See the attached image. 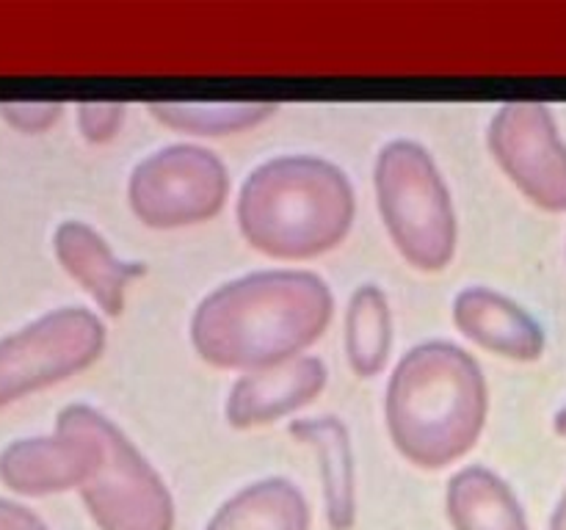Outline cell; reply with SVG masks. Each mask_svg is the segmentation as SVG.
<instances>
[{"instance_id":"obj_1","label":"cell","mask_w":566,"mask_h":530,"mask_svg":"<svg viewBox=\"0 0 566 530\" xmlns=\"http://www.w3.org/2000/svg\"><path fill=\"white\" fill-rule=\"evenodd\" d=\"M335 296L313 271L269 268L210 290L191 315V346L219 370L276 368L304 357L332 324Z\"/></svg>"},{"instance_id":"obj_2","label":"cell","mask_w":566,"mask_h":530,"mask_svg":"<svg viewBox=\"0 0 566 530\" xmlns=\"http://www.w3.org/2000/svg\"><path fill=\"white\" fill-rule=\"evenodd\" d=\"M490 412L484 370L448 340L409 348L385 392V420L396 451L420 469H442L468 456Z\"/></svg>"},{"instance_id":"obj_3","label":"cell","mask_w":566,"mask_h":530,"mask_svg":"<svg viewBox=\"0 0 566 530\" xmlns=\"http://www.w3.org/2000/svg\"><path fill=\"white\" fill-rule=\"evenodd\" d=\"M235 215L249 246L265 257L304 263L346 241L357 197L340 166L315 155H280L243 180Z\"/></svg>"},{"instance_id":"obj_4","label":"cell","mask_w":566,"mask_h":530,"mask_svg":"<svg viewBox=\"0 0 566 530\" xmlns=\"http://www.w3.org/2000/svg\"><path fill=\"white\" fill-rule=\"evenodd\" d=\"M374 186L379 215L398 254L426 274L446 271L457 254L459 221L429 149L409 138L385 144L376 158Z\"/></svg>"},{"instance_id":"obj_5","label":"cell","mask_w":566,"mask_h":530,"mask_svg":"<svg viewBox=\"0 0 566 530\" xmlns=\"http://www.w3.org/2000/svg\"><path fill=\"white\" fill-rule=\"evenodd\" d=\"M230 197L224 160L199 144H169L138 160L127 180V204L149 230H182L221 213Z\"/></svg>"},{"instance_id":"obj_6","label":"cell","mask_w":566,"mask_h":530,"mask_svg":"<svg viewBox=\"0 0 566 530\" xmlns=\"http://www.w3.org/2000/svg\"><path fill=\"white\" fill-rule=\"evenodd\" d=\"M103 351L105 326L86 307H59L0 337V409L72 379Z\"/></svg>"},{"instance_id":"obj_7","label":"cell","mask_w":566,"mask_h":530,"mask_svg":"<svg viewBox=\"0 0 566 530\" xmlns=\"http://www.w3.org/2000/svg\"><path fill=\"white\" fill-rule=\"evenodd\" d=\"M99 462L81 497L99 530H175V497L130 436L99 412Z\"/></svg>"},{"instance_id":"obj_8","label":"cell","mask_w":566,"mask_h":530,"mask_svg":"<svg viewBox=\"0 0 566 530\" xmlns=\"http://www.w3.org/2000/svg\"><path fill=\"white\" fill-rule=\"evenodd\" d=\"M486 147L531 204L566 213V141L545 103H506L495 110Z\"/></svg>"},{"instance_id":"obj_9","label":"cell","mask_w":566,"mask_h":530,"mask_svg":"<svg viewBox=\"0 0 566 530\" xmlns=\"http://www.w3.org/2000/svg\"><path fill=\"white\" fill-rule=\"evenodd\" d=\"M99 412L70 403L55 417L50 436L14 439L0 451V480L17 495L44 497L83 489L99 462Z\"/></svg>"},{"instance_id":"obj_10","label":"cell","mask_w":566,"mask_h":530,"mask_svg":"<svg viewBox=\"0 0 566 530\" xmlns=\"http://www.w3.org/2000/svg\"><path fill=\"white\" fill-rule=\"evenodd\" d=\"M324 386L326 364L304 353L276 368L243 373L227 395L224 417L238 431L271 425L313 403Z\"/></svg>"},{"instance_id":"obj_11","label":"cell","mask_w":566,"mask_h":530,"mask_svg":"<svg viewBox=\"0 0 566 530\" xmlns=\"http://www.w3.org/2000/svg\"><path fill=\"white\" fill-rule=\"evenodd\" d=\"M453 324L479 348L514 362H536L547 346L545 329L523 304L484 285L453 298Z\"/></svg>"},{"instance_id":"obj_12","label":"cell","mask_w":566,"mask_h":530,"mask_svg":"<svg viewBox=\"0 0 566 530\" xmlns=\"http://www.w3.org/2000/svg\"><path fill=\"white\" fill-rule=\"evenodd\" d=\"M53 252L61 268L94 298L108 318L122 315L127 304V287L144 274L142 263L116 257L103 235L83 221H61L53 232Z\"/></svg>"},{"instance_id":"obj_13","label":"cell","mask_w":566,"mask_h":530,"mask_svg":"<svg viewBox=\"0 0 566 530\" xmlns=\"http://www.w3.org/2000/svg\"><path fill=\"white\" fill-rule=\"evenodd\" d=\"M298 445L313 447L318 456L321 491H324L326 522L332 530H352L357 519V469L354 445L346 423L335 414L304 417L291 425Z\"/></svg>"},{"instance_id":"obj_14","label":"cell","mask_w":566,"mask_h":530,"mask_svg":"<svg viewBox=\"0 0 566 530\" xmlns=\"http://www.w3.org/2000/svg\"><path fill=\"white\" fill-rule=\"evenodd\" d=\"M446 508L453 530H531L512 486L481 464L448 480Z\"/></svg>"},{"instance_id":"obj_15","label":"cell","mask_w":566,"mask_h":530,"mask_svg":"<svg viewBox=\"0 0 566 530\" xmlns=\"http://www.w3.org/2000/svg\"><path fill=\"white\" fill-rule=\"evenodd\" d=\"M205 530H310V506L293 480L263 478L221 502Z\"/></svg>"},{"instance_id":"obj_16","label":"cell","mask_w":566,"mask_h":530,"mask_svg":"<svg viewBox=\"0 0 566 530\" xmlns=\"http://www.w3.org/2000/svg\"><path fill=\"white\" fill-rule=\"evenodd\" d=\"M348 368L359 379H374L390 362L392 351V309L390 298L379 285H359L346 307L343 329Z\"/></svg>"},{"instance_id":"obj_17","label":"cell","mask_w":566,"mask_h":530,"mask_svg":"<svg viewBox=\"0 0 566 530\" xmlns=\"http://www.w3.org/2000/svg\"><path fill=\"white\" fill-rule=\"evenodd\" d=\"M149 114L186 136L224 138L254 130L276 110L274 103H149Z\"/></svg>"},{"instance_id":"obj_18","label":"cell","mask_w":566,"mask_h":530,"mask_svg":"<svg viewBox=\"0 0 566 530\" xmlns=\"http://www.w3.org/2000/svg\"><path fill=\"white\" fill-rule=\"evenodd\" d=\"M77 130L86 141L108 144L122 130L127 119L125 103H77L75 108Z\"/></svg>"},{"instance_id":"obj_19","label":"cell","mask_w":566,"mask_h":530,"mask_svg":"<svg viewBox=\"0 0 566 530\" xmlns=\"http://www.w3.org/2000/svg\"><path fill=\"white\" fill-rule=\"evenodd\" d=\"M64 114L61 103H0V116L20 132H44Z\"/></svg>"},{"instance_id":"obj_20","label":"cell","mask_w":566,"mask_h":530,"mask_svg":"<svg viewBox=\"0 0 566 530\" xmlns=\"http://www.w3.org/2000/svg\"><path fill=\"white\" fill-rule=\"evenodd\" d=\"M0 530H50L33 511H28L20 502H11L0 497Z\"/></svg>"},{"instance_id":"obj_21","label":"cell","mask_w":566,"mask_h":530,"mask_svg":"<svg viewBox=\"0 0 566 530\" xmlns=\"http://www.w3.org/2000/svg\"><path fill=\"white\" fill-rule=\"evenodd\" d=\"M551 530H566V491H564L562 502H558L556 513H553V522H551Z\"/></svg>"},{"instance_id":"obj_22","label":"cell","mask_w":566,"mask_h":530,"mask_svg":"<svg viewBox=\"0 0 566 530\" xmlns=\"http://www.w3.org/2000/svg\"><path fill=\"white\" fill-rule=\"evenodd\" d=\"M553 431H556L558 436H564V439H566V403L562 409H558L556 417H553Z\"/></svg>"}]
</instances>
